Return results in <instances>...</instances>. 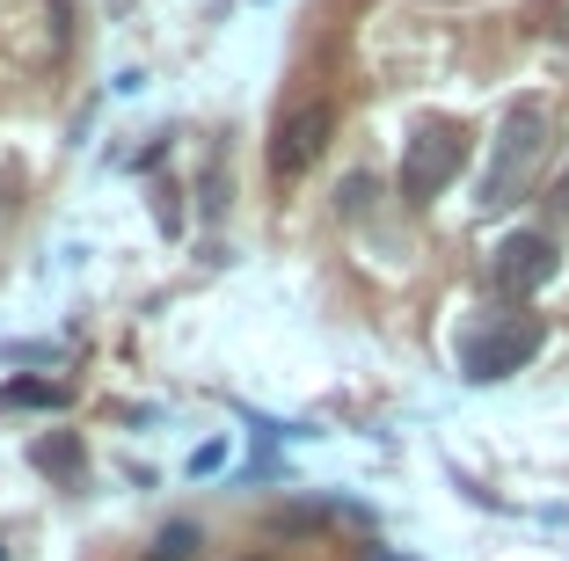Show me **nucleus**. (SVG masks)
I'll return each instance as SVG.
<instances>
[{
	"mask_svg": "<svg viewBox=\"0 0 569 561\" xmlns=\"http://www.w3.org/2000/svg\"><path fill=\"white\" fill-rule=\"evenodd\" d=\"M540 343H548V321L526 314V307H503V314H482L468 335H460V372L468 380H511L519 364L540 358Z\"/></svg>",
	"mask_w": 569,
	"mask_h": 561,
	"instance_id": "1",
	"label": "nucleus"
},
{
	"mask_svg": "<svg viewBox=\"0 0 569 561\" xmlns=\"http://www.w3.org/2000/svg\"><path fill=\"white\" fill-rule=\"evenodd\" d=\"M540 153H548V110H540V102H519V110L503 117L497 161H489V176H482V204L489 212L511 204V190H526V176L540 168Z\"/></svg>",
	"mask_w": 569,
	"mask_h": 561,
	"instance_id": "2",
	"label": "nucleus"
},
{
	"mask_svg": "<svg viewBox=\"0 0 569 561\" xmlns=\"http://www.w3.org/2000/svg\"><path fill=\"white\" fill-rule=\"evenodd\" d=\"M460 161H468V124H452V117H431L417 139L402 147V198H438L452 176H460Z\"/></svg>",
	"mask_w": 569,
	"mask_h": 561,
	"instance_id": "3",
	"label": "nucleus"
},
{
	"mask_svg": "<svg viewBox=\"0 0 569 561\" xmlns=\"http://www.w3.org/2000/svg\"><path fill=\"white\" fill-rule=\"evenodd\" d=\"M555 270H562V248H555L548 233H511V241H497V256H489V284H497L503 299H519V307Z\"/></svg>",
	"mask_w": 569,
	"mask_h": 561,
	"instance_id": "4",
	"label": "nucleus"
},
{
	"mask_svg": "<svg viewBox=\"0 0 569 561\" xmlns=\"http://www.w3.org/2000/svg\"><path fill=\"white\" fill-rule=\"evenodd\" d=\"M329 132H336V110H329V102L292 110L278 124V139H270V168H278V176H307V168L321 161V147H329Z\"/></svg>",
	"mask_w": 569,
	"mask_h": 561,
	"instance_id": "5",
	"label": "nucleus"
},
{
	"mask_svg": "<svg viewBox=\"0 0 569 561\" xmlns=\"http://www.w3.org/2000/svg\"><path fill=\"white\" fill-rule=\"evenodd\" d=\"M30 460L44 467V474H59V481H81V438H67V430H59V438H37Z\"/></svg>",
	"mask_w": 569,
	"mask_h": 561,
	"instance_id": "6",
	"label": "nucleus"
},
{
	"mask_svg": "<svg viewBox=\"0 0 569 561\" xmlns=\"http://www.w3.org/2000/svg\"><path fill=\"white\" fill-rule=\"evenodd\" d=\"M190 554H198V525H168L161 540L147 547V561H190Z\"/></svg>",
	"mask_w": 569,
	"mask_h": 561,
	"instance_id": "7",
	"label": "nucleus"
},
{
	"mask_svg": "<svg viewBox=\"0 0 569 561\" xmlns=\"http://www.w3.org/2000/svg\"><path fill=\"white\" fill-rule=\"evenodd\" d=\"M8 401H16V409H59V401H67V387H51V380H16V387H8Z\"/></svg>",
	"mask_w": 569,
	"mask_h": 561,
	"instance_id": "8",
	"label": "nucleus"
},
{
	"mask_svg": "<svg viewBox=\"0 0 569 561\" xmlns=\"http://www.w3.org/2000/svg\"><path fill=\"white\" fill-rule=\"evenodd\" d=\"M358 561H409V554H395V547H366Z\"/></svg>",
	"mask_w": 569,
	"mask_h": 561,
	"instance_id": "9",
	"label": "nucleus"
},
{
	"mask_svg": "<svg viewBox=\"0 0 569 561\" xmlns=\"http://www.w3.org/2000/svg\"><path fill=\"white\" fill-rule=\"evenodd\" d=\"M555 204H562V212H569V176H562V182H555Z\"/></svg>",
	"mask_w": 569,
	"mask_h": 561,
	"instance_id": "10",
	"label": "nucleus"
},
{
	"mask_svg": "<svg viewBox=\"0 0 569 561\" xmlns=\"http://www.w3.org/2000/svg\"><path fill=\"white\" fill-rule=\"evenodd\" d=\"M0 561H8V554H0Z\"/></svg>",
	"mask_w": 569,
	"mask_h": 561,
	"instance_id": "11",
	"label": "nucleus"
}]
</instances>
